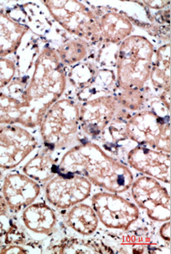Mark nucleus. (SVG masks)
Instances as JSON below:
<instances>
[{
  "mask_svg": "<svg viewBox=\"0 0 171 254\" xmlns=\"http://www.w3.org/2000/svg\"><path fill=\"white\" fill-rule=\"evenodd\" d=\"M129 190L136 206L145 210L151 220H171L170 191L158 180L141 176L134 180Z\"/></svg>",
  "mask_w": 171,
  "mask_h": 254,
  "instance_id": "10",
  "label": "nucleus"
},
{
  "mask_svg": "<svg viewBox=\"0 0 171 254\" xmlns=\"http://www.w3.org/2000/svg\"><path fill=\"white\" fill-rule=\"evenodd\" d=\"M126 162L132 169L145 176L164 183H171L170 153L136 145L126 155Z\"/></svg>",
  "mask_w": 171,
  "mask_h": 254,
  "instance_id": "14",
  "label": "nucleus"
},
{
  "mask_svg": "<svg viewBox=\"0 0 171 254\" xmlns=\"http://www.w3.org/2000/svg\"><path fill=\"white\" fill-rule=\"evenodd\" d=\"M154 47L143 36L131 35L121 42L116 59L117 88L143 89L153 65Z\"/></svg>",
  "mask_w": 171,
  "mask_h": 254,
  "instance_id": "4",
  "label": "nucleus"
},
{
  "mask_svg": "<svg viewBox=\"0 0 171 254\" xmlns=\"http://www.w3.org/2000/svg\"><path fill=\"white\" fill-rule=\"evenodd\" d=\"M62 225L74 236L91 237L99 229V220L96 213L85 201L80 202L64 211H60Z\"/></svg>",
  "mask_w": 171,
  "mask_h": 254,
  "instance_id": "15",
  "label": "nucleus"
},
{
  "mask_svg": "<svg viewBox=\"0 0 171 254\" xmlns=\"http://www.w3.org/2000/svg\"><path fill=\"white\" fill-rule=\"evenodd\" d=\"M33 129L19 125H0V169H16L40 146Z\"/></svg>",
  "mask_w": 171,
  "mask_h": 254,
  "instance_id": "9",
  "label": "nucleus"
},
{
  "mask_svg": "<svg viewBox=\"0 0 171 254\" xmlns=\"http://www.w3.org/2000/svg\"><path fill=\"white\" fill-rule=\"evenodd\" d=\"M99 70L93 63L82 62L73 65L66 72L67 83L69 82L75 93L92 86L96 80Z\"/></svg>",
  "mask_w": 171,
  "mask_h": 254,
  "instance_id": "24",
  "label": "nucleus"
},
{
  "mask_svg": "<svg viewBox=\"0 0 171 254\" xmlns=\"http://www.w3.org/2000/svg\"><path fill=\"white\" fill-rule=\"evenodd\" d=\"M93 184L85 177L77 174L58 172L44 185L45 200L57 211H64L93 194Z\"/></svg>",
  "mask_w": 171,
  "mask_h": 254,
  "instance_id": "8",
  "label": "nucleus"
},
{
  "mask_svg": "<svg viewBox=\"0 0 171 254\" xmlns=\"http://www.w3.org/2000/svg\"><path fill=\"white\" fill-rule=\"evenodd\" d=\"M50 15L66 33L87 43H99V13L79 1H42Z\"/></svg>",
  "mask_w": 171,
  "mask_h": 254,
  "instance_id": "5",
  "label": "nucleus"
},
{
  "mask_svg": "<svg viewBox=\"0 0 171 254\" xmlns=\"http://www.w3.org/2000/svg\"><path fill=\"white\" fill-rule=\"evenodd\" d=\"M37 128L42 146L57 153L87 140L79 125V103L69 95L47 110Z\"/></svg>",
  "mask_w": 171,
  "mask_h": 254,
  "instance_id": "3",
  "label": "nucleus"
},
{
  "mask_svg": "<svg viewBox=\"0 0 171 254\" xmlns=\"http://www.w3.org/2000/svg\"><path fill=\"white\" fill-rule=\"evenodd\" d=\"M124 127L127 139L171 154L170 118L160 116L151 110H141L130 116Z\"/></svg>",
  "mask_w": 171,
  "mask_h": 254,
  "instance_id": "6",
  "label": "nucleus"
},
{
  "mask_svg": "<svg viewBox=\"0 0 171 254\" xmlns=\"http://www.w3.org/2000/svg\"><path fill=\"white\" fill-rule=\"evenodd\" d=\"M58 172L85 177L93 186L121 194L134 181L128 167L108 154L92 140H84L59 156Z\"/></svg>",
  "mask_w": 171,
  "mask_h": 254,
  "instance_id": "1",
  "label": "nucleus"
},
{
  "mask_svg": "<svg viewBox=\"0 0 171 254\" xmlns=\"http://www.w3.org/2000/svg\"><path fill=\"white\" fill-rule=\"evenodd\" d=\"M27 111L18 98L0 90V125H19L26 127Z\"/></svg>",
  "mask_w": 171,
  "mask_h": 254,
  "instance_id": "22",
  "label": "nucleus"
},
{
  "mask_svg": "<svg viewBox=\"0 0 171 254\" xmlns=\"http://www.w3.org/2000/svg\"><path fill=\"white\" fill-rule=\"evenodd\" d=\"M46 252L55 254H104L114 250L97 239L70 235L55 237V240H50Z\"/></svg>",
  "mask_w": 171,
  "mask_h": 254,
  "instance_id": "18",
  "label": "nucleus"
},
{
  "mask_svg": "<svg viewBox=\"0 0 171 254\" xmlns=\"http://www.w3.org/2000/svg\"><path fill=\"white\" fill-rule=\"evenodd\" d=\"M59 213L46 200L36 201L17 214V220L32 240L42 243L57 237L63 228Z\"/></svg>",
  "mask_w": 171,
  "mask_h": 254,
  "instance_id": "12",
  "label": "nucleus"
},
{
  "mask_svg": "<svg viewBox=\"0 0 171 254\" xmlns=\"http://www.w3.org/2000/svg\"><path fill=\"white\" fill-rule=\"evenodd\" d=\"M8 213H9V209H8L7 201L2 192L0 191V214H8Z\"/></svg>",
  "mask_w": 171,
  "mask_h": 254,
  "instance_id": "30",
  "label": "nucleus"
},
{
  "mask_svg": "<svg viewBox=\"0 0 171 254\" xmlns=\"http://www.w3.org/2000/svg\"><path fill=\"white\" fill-rule=\"evenodd\" d=\"M66 88V70L55 48L47 43L40 49L29 82L18 98L27 111L26 127L37 128L45 113L64 95Z\"/></svg>",
  "mask_w": 171,
  "mask_h": 254,
  "instance_id": "2",
  "label": "nucleus"
},
{
  "mask_svg": "<svg viewBox=\"0 0 171 254\" xmlns=\"http://www.w3.org/2000/svg\"><path fill=\"white\" fill-rule=\"evenodd\" d=\"M59 62L63 66H73L84 62L89 51V43L73 36L61 42L55 48Z\"/></svg>",
  "mask_w": 171,
  "mask_h": 254,
  "instance_id": "21",
  "label": "nucleus"
},
{
  "mask_svg": "<svg viewBox=\"0 0 171 254\" xmlns=\"http://www.w3.org/2000/svg\"><path fill=\"white\" fill-rule=\"evenodd\" d=\"M114 96L116 97L119 107L131 112L141 111L146 105V95L143 89H118Z\"/></svg>",
  "mask_w": 171,
  "mask_h": 254,
  "instance_id": "25",
  "label": "nucleus"
},
{
  "mask_svg": "<svg viewBox=\"0 0 171 254\" xmlns=\"http://www.w3.org/2000/svg\"><path fill=\"white\" fill-rule=\"evenodd\" d=\"M119 105L113 95L94 96L79 103V125L87 139L99 137L114 121Z\"/></svg>",
  "mask_w": 171,
  "mask_h": 254,
  "instance_id": "11",
  "label": "nucleus"
},
{
  "mask_svg": "<svg viewBox=\"0 0 171 254\" xmlns=\"http://www.w3.org/2000/svg\"><path fill=\"white\" fill-rule=\"evenodd\" d=\"M89 199L99 223L108 229L127 230L140 217V209L136 204L117 193L97 192Z\"/></svg>",
  "mask_w": 171,
  "mask_h": 254,
  "instance_id": "7",
  "label": "nucleus"
},
{
  "mask_svg": "<svg viewBox=\"0 0 171 254\" xmlns=\"http://www.w3.org/2000/svg\"><path fill=\"white\" fill-rule=\"evenodd\" d=\"M143 3L152 9H162L170 5L171 1H143Z\"/></svg>",
  "mask_w": 171,
  "mask_h": 254,
  "instance_id": "29",
  "label": "nucleus"
},
{
  "mask_svg": "<svg viewBox=\"0 0 171 254\" xmlns=\"http://www.w3.org/2000/svg\"><path fill=\"white\" fill-rule=\"evenodd\" d=\"M29 28L15 20L6 8L0 6V58L17 53Z\"/></svg>",
  "mask_w": 171,
  "mask_h": 254,
  "instance_id": "17",
  "label": "nucleus"
},
{
  "mask_svg": "<svg viewBox=\"0 0 171 254\" xmlns=\"http://www.w3.org/2000/svg\"><path fill=\"white\" fill-rule=\"evenodd\" d=\"M32 240L12 214H0V245L25 244Z\"/></svg>",
  "mask_w": 171,
  "mask_h": 254,
  "instance_id": "23",
  "label": "nucleus"
},
{
  "mask_svg": "<svg viewBox=\"0 0 171 254\" xmlns=\"http://www.w3.org/2000/svg\"><path fill=\"white\" fill-rule=\"evenodd\" d=\"M43 247L39 242L32 241L25 244L1 245L0 254H42Z\"/></svg>",
  "mask_w": 171,
  "mask_h": 254,
  "instance_id": "27",
  "label": "nucleus"
},
{
  "mask_svg": "<svg viewBox=\"0 0 171 254\" xmlns=\"http://www.w3.org/2000/svg\"><path fill=\"white\" fill-rule=\"evenodd\" d=\"M149 80L157 91H171V43L157 51Z\"/></svg>",
  "mask_w": 171,
  "mask_h": 254,
  "instance_id": "20",
  "label": "nucleus"
},
{
  "mask_svg": "<svg viewBox=\"0 0 171 254\" xmlns=\"http://www.w3.org/2000/svg\"><path fill=\"white\" fill-rule=\"evenodd\" d=\"M159 235L168 244L171 243V220L164 222L163 225L159 229Z\"/></svg>",
  "mask_w": 171,
  "mask_h": 254,
  "instance_id": "28",
  "label": "nucleus"
},
{
  "mask_svg": "<svg viewBox=\"0 0 171 254\" xmlns=\"http://www.w3.org/2000/svg\"><path fill=\"white\" fill-rule=\"evenodd\" d=\"M3 176H4V172H3V170L0 169V182H1V181H2Z\"/></svg>",
  "mask_w": 171,
  "mask_h": 254,
  "instance_id": "31",
  "label": "nucleus"
},
{
  "mask_svg": "<svg viewBox=\"0 0 171 254\" xmlns=\"http://www.w3.org/2000/svg\"><path fill=\"white\" fill-rule=\"evenodd\" d=\"M0 247H1V245H0Z\"/></svg>",
  "mask_w": 171,
  "mask_h": 254,
  "instance_id": "32",
  "label": "nucleus"
},
{
  "mask_svg": "<svg viewBox=\"0 0 171 254\" xmlns=\"http://www.w3.org/2000/svg\"><path fill=\"white\" fill-rule=\"evenodd\" d=\"M59 153L47 147H37L22 164V171L27 177L44 186L58 173Z\"/></svg>",
  "mask_w": 171,
  "mask_h": 254,
  "instance_id": "16",
  "label": "nucleus"
},
{
  "mask_svg": "<svg viewBox=\"0 0 171 254\" xmlns=\"http://www.w3.org/2000/svg\"><path fill=\"white\" fill-rule=\"evenodd\" d=\"M17 75V63L11 57L0 58V90H4Z\"/></svg>",
  "mask_w": 171,
  "mask_h": 254,
  "instance_id": "26",
  "label": "nucleus"
},
{
  "mask_svg": "<svg viewBox=\"0 0 171 254\" xmlns=\"http://www.w3.org/2000/svg\"><path fill=\"white\" fill-rule=\"evenodd\" d=\"M99 42L104 43H121L131 36L132 23L121 13L109 12L99 14Z\"/></svg>",
  "mask_w": 171,
  "mask_h": 254,
  "instance_id": "19",
  "label": "nucleus"
},
{
  "mask_svg": "<svg viewBox=\"0 0 171 254\" xmlns=\"http://www.w3.org/2000/svg\"><path fill=\"white\" fill-rule=\"evenodd\" d=\"M43 187L22 171L13 169L7 171L2 177L0 191L7 201L10 214L17 215L39 199Z\"/></svg>",
  "mask_w": 171,
  "mask_h": 254,
  "instance_id": "13",
  "label": "nucleus"
}]
</instances>
